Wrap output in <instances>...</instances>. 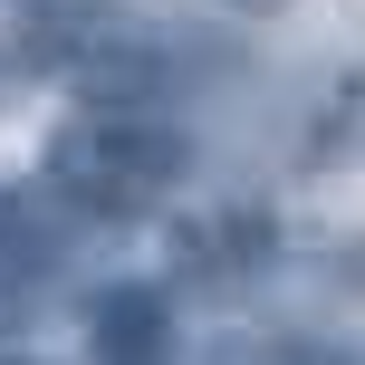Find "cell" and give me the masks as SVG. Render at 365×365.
Masks as SVG:
<instances>
[{
    "instance_id": "277c9868",
    "label": "cell",
    "mask_w": 365,
    "mask_h": 365,
    "mask_svg": "<svg viewBox=\"0 0 365 365\" xmlns=\"http://www.w3.org/2000/svg\"><path fill=\"white\" fill-rule=\"evenodd\" d=\"M346 154H365V77H346L336 106L308 125V164H346Z\"/></svg>"
},
{
    "instance_id": "7a4b0ae2",
    "label": "cell",
    "mask_w": 365,
    "mask_h": 365,
    "mask_svg": "<svg viewBox=\"0 0 365 365\" xmlns=\"http://www.w3.org/2000/svg\"><path fill=\"white\" fill-rule=\"evenodd\" d=\"M87 365H173V298L154 279H106L87 298Z\"/></svg>"
},
{
    "instance_id": "6da1fadb",
    "label": "cell",
    "mask_w": 365,
    "mask_h": 365,
    "mask_svg": "<svg viewBox=\"0 0 365 365\" xmlns=\"http://www.w3.org/2000/svg\"><path fill=\"white\" fill-rule=\"evenodd\" d=\"M182 173H192L182 125L145 115V106H115V96H96L87 115H68L38 145V192L58 212H87V221H145Z\"/></svg>"
},
{
    "instance_id": "5b68a950",
    "label": "cell",
    "mask_w": 365,
    "mask_h": 365,
    "mask_svg": "<svg viewBox=\"0 0 365 365\" xmlns=\"http://www.w3.org/2000/svg\"><path fill=\"white\" fill-rule=\"evenodd\" d=\"M231 10H279V0H231Z\"/></svg>"
},
{
    "instance_id": "3957f363",
    "label": "cell",
    "mask_w": 365,
    "mask_h": 365,
    "mask_svg": "<svg viewBox=\"0 0 365 365\" xmlns=\"http://www.w3.org/2000/svg\"><path fill=\"white\" fill-rule=\"evenodd\" d=\"M48 279H58V231H48V212L19 202L10 182H0V327L29 317L38 298H48Z\"/></svg>"
}]
</instances>
